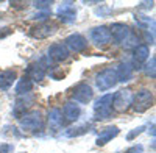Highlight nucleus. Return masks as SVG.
Segmentation results:
<instances>
[{
    "label": "nucleus",
    "instance_id": "1",
    "mask_svg": "<svg viewBox=\"0 0 156 153\" xmlns=\"http://www.w3.org/2000/svg\"><path fill=\"white\" fill-rule=\"evenodd\" d=\"M19 120H20V126L27 131H37V130L44 128L42 112L37 111V109H31L28 112H25Z\"/></svg>",
    "mask_w": 156,
    "mask_h": 153
},
{
    "label": "nucleus",
    "instance_id": "2",
    "mask_svg": "<svg viewBox=\"0 0 156 153\" xmlns=\"http://www.w3.org/2000/svg\"><path fill=\"white\" fill-rule=\"evenodd\" d=\"M133 97L134 94L129 91V89H120L112 95L111 100V108L115 112H125L129 106L133 105Z\"/></svg>",
    "mask_w": 156,
    "mask_h": 153
},
{
    "label": "nucleus",
    "instance_id": "3",
    "mask_svg": "<svg viewBox=\"0 0 156 153\" xmlns=\"http://www.w3.org/2000/svg\"><path fill=\"white\" fill-rule=\"evenodd\" d=\"M111 100H112V94H105L98 100H95V103H94V119L95 120H105L111 117V112H112Z\"/></svg>",
    "mask_w": 156,
    "mask_h": 153
},
{
    "label": "nucleus",
    "instance_id": "4",
    "mask_svg": "<svg viewBox=\"0 0 156 153\" xmlns=\"http://www.w3.org/2000/svg\"><path fill=\"white\" fill-rule=\"evenodd\" d=\"M95 84L101 92L112 89L117 84V76H115L114 69H103L101 72H98L95 76Z\"/></svg>",
    "mask_w": 156,
    "mask_h": 153
},
{
    "label": "nucleus",
    "instance_id": "5",
    "mask_svg": "<svg viewBox=\"0 0 156 153\" xmlns=\"http://www.w3.org/2000/svg\"><path fill=\"white\" fill-rule=\"evenodd\" d=\"M153 106V92L148 89H140L133 97V108L136 112H144Z\"/></svg>",
    "mask_w": 156,
    "mask_h": 153
},
{
    "label": "nucleus",
    "instance_id": "6",
    "mask_svg": "<svg viewBox=\"0 0 156 153\" xmlns=\"http://www.w3.org/2000/svg\"><path fill=\"white\" fill-rule=\"evenodd\" d=\"M58 30V25L55 22H41L34 25V27L30 28V36L34 37V39H45V37H50L55 31Z\"/></svg>",
    "mask_w": 156,
    "mask_h": 153
},
{
    "label": "nucleus",
    "instance_id": "7",
    "mask_svg": "<svg viewBox=\"0 0 156 153\" xmlns=\"http://www.w3.org/2000/svg\"><path fill=\"white\" fill-rule=\"evenodd\" d=\"M150 56V48L147 44H137L134 47V52H133V61H131V67L133 70H140L144 67V64L147 62Z\"/></svg>",
    "mask_w": 156,
    "mask_h": 153
},
{
    "label": "nucleus",
    "instance_id": "8",
    "mask_svg": "<svg viewBox=\"0 0 156 153\" xmlns=\"http://www.w3.org/2000/svg\"><path fill=\"white\" fill-rule=\"evenodd\" d=\"M94 97V92H92V87H90L87 83H80L76 84L73 92H72V98L75 103H81V105H86L89 103Z\"/></svg>",
    "mask_w": 156,
    "mask_h": 153
},
{
    "label": "nucleus",
    "instance_id": "9",
    "mask_svg": "<svg viewBox=\"0 0 156 153\" xmlns=\"http://www.w3.org/2000/svg\"><path fill=\"white\" fill-rule=\"evenodd\" d=\"M89 37L95 45L103 47L111 42V34H109V28L105 25H100V27H94L89 31Z\"/></svg>",
    "mask_w": 156,
    "mask_h": 153
},
{
    "label": "nucleus",
    "instance_id": "10",
    "mask_svg": "<svg viewBox=\"0 0 156 153\" xmlns=\"http://www.w3.org/2000/svg\"><path fill=\"white\" fill-rule=\"evenodd\" d=\"M109 34H111V39L114 41V44H123L129 34H131V30H129L128 25L122 23V22H115L112 23V27L109 28Z\"/></svg>",
    "mask_w": 156,
    "mask_h": 153
},
{
    "label": "nucleus",
    "instance_id": "11",
    "mask_svg": "<svg viewBox=\"0 0 156 153\" xmlns=\"http://www.w3.org/2000/svg\"><path fill=\"white\" fill-rule=\"evenodd\" d=\"M64 45L67 47V50H72L75 53H81L87 48V41L86 37L80 33H72L66 37V41H64Z\"/></svg>",
    "mask_w": 156,
    "mask_h": 153
},
{
    "label": "nucleus",
    "instance_id": "12",
    "mask_svg": "<svg viewBox=\"0 0 156 153\" xmlns=\"http://www.w3.org/2000/svg\"><path fill=\"white\" fill-rule=\"evenodd\" d=\"M34 101V97L31 94H27V95H19L14 106H12V116L16 119H20L25 112H28V109L31 108Z\"/></svg>",
    "mask_w": 156,
    "mask_h": 153
},
{
    "label": "nucleus",
    "instance_id": "13",
    "mask_svg": "<svg viewBox=\"0 0 156 153\" xmlns=\"http://www.w3.org/2000/svg\"><path fill=\"white\" fill-rule=\"evenodd\" d=\"M56 14H58V17L62 23H72L76 19V9H75L72 2H64V3L59 5Z\"/></svg>",
    "mask_w": 156,
    "mask_h": 153
},
{
    "label": "nucleus",
    "instance_id": "14",
    "mask_svg": "<svg viewBox=\"0 0 156 153\" xmlns=\"http://www.w3.org/2000/svg\"><path fill=\"white\" fill-rule=\"evenodd\" d=\"M48 59L51 61H55V62H61L64 59H67L69 58V50L67 47L61 44V42H56V44H51L48 47V55H47Z\"/></svg>",
    "mask_w": 156,
    "mask_h": 153
},
{
    "label": "nucleus",
    "instance_id": "15",
    "mask_svg": "<svg viewBox=\"0 0 156 153\" xmlns=\"http://www.w3.org/2000/svg\"><path fill=\"white\" fill-rule=\"evenodd\" d=\"M61 114H62V119L64 122H75L78 120L81 114V108L78 103L75 101H67V103H64L62 109H61Z\"/></svg>",
    "mask_w": 156,
    "mask_h": 153
},
{
    "label": "nucleus",
    "instance_id": "16",
    "mask_svg": "<svg viewBox=\"0 0 156 153\" xmlns=\"http://www.w3.org/2000/svg\"><path fill=\"white\" fill-rule=\"evenodd\" d=\"M114 72H115V76H117V81H120V83L131 81L133 75H134V70H133L129 62H120V64L114 69Z\"/></svg>",
    "mask_w": 156,
    "mask_h": 153
},
{
    "label": "nucleus",
    "instance_id": "17",
    "mask_svg": "<svg viewBox=\"0 0 156 153\" xmlns=\"http://www.w3.org/2000/svg\"><path fill=\"white\" fill-rule=\"evenodd\" d=\"M117 134H119V128H117V126H114V125L106 126V128H103V130L100 131V134L97 136L95 144H97L98 147H101V145L108 144L109 141H112V139H114Z\"/></svg>",
    "mask_w": 156,
    "mask_h": 153
},
{
    "label": "nucleus",
    "instance_id": "18",
    "mask_svg": "<svg viewBox=\"0 0 156 153\" xmlns=\"http://www.w3.org/2000/svg\"><path fill=\"white\" fill-rule=\"evenodd\" d=\"M64 123L66 122H64V119H62V114H61L59 108H53L48 112V125H50L51 131H59Z\"/></svg>",
    "mask_w": 156,
    "mask_h": 153
},
{
    "label": "nucleus",
    "instance_id": "19",
    "mask_svg": "<svg viewBox=\"0 0 156 153\" xmlns=\"http://www.w3.org/2000/svg\"><path fill=\"white\" fill-rule=\"evenodd\" d=\"M16 80H17L16 70H3V72H0V89H2V91H8V89L14 84Z\"/></svg>",
    "mask_w": 156,
    "mask_h": 153
},
{
    "label": "nucleus",
    "instance_id": "20",
    "mask_svg": "<svg viewBox=\"0 0 156 153\" xmlns=\"http://www.w3.org/2000/svg\"><path fill=\"white\" fill-rule=\"evenodd\" d=\"M27 76L34 83V81H42L45 76V69L39 64V62H34V64H30L27 69Z\"/></svg>",
    "mask_w": 156,
    "mask_h": 153
},
{
    "label": "nucleus",
    "instance_id": "21",
    "mask_svg": "<svg viewBox=\"0 0 156 153\" xmlns=\"http://www.w3.org/2000/svg\"><path fill=\"white\" fill-rule=\"evenodd\" d=\"M33 86H34V83L28 78L27 75H23L22 78L17 81V84H16V94L17 95H27V94L31 92Z\"/></svg>",
    "mask_w": 156,
    "mask_h": 153
},
{
    "label": "nucleus",
    "instance_id": "22",
    "mask_svg": "<svg viewBox=\"0 0 156 153\" xmlns=\"http://www.w3.org/2000/svg\"><path fill=\"white\" fill-rule=\"evenodd\" d=\"M89 130H90V123H81V125L72 126V128H67L66 133H64V136L66 137H76V136L86 134Z\"/></svg>",
    "mask_w": 156,
    "mask_h": 153
},
{
    "label": "nucleus",
    "instance_id": "23",
    "mask_svg": "<svg viewBox=\"0 0 156 153\" xmlns=\"http://www.w3.org/2000/svg\"><path fill=\"white\" fill-rule=\"evenodd\" d=\"M34 8L36 9H45V11H50L51 5H53V2H48V0H39V2H33Z\"/></svg>",
    "mask_w": 156,
    "mask_h": 153
},
{
    "label": "nucleus",
    "instance_id": "24",
    "mask_svg": "<svg viewBox=\"0 0 156 153\" xmlns=\"http://www.w3.org/2000/svg\"><path fill=\"white\" fill-rule=\"evenodd\" d=\"M154 64H156V58L151 56L150 62H147V66H145V73L150 76V78H154Z\"/></svg>",
    "mask_w": 156,
    "mask_h": 153
},
{
    "label": "nucleus",
    "instance_id": "25",
    "mask_svg": "<svg viewBox=\"0 0 156 153\" xmlns=\"http://www.w3.org/2000/svg\"><path fill=\"white\" fill-rule=\"evenodd\" d=\"M5 128H6V130H3V134H5V136H6V134H11V136H16V137H22V133H19V131H17L16 126L6 125Z\"/></svg>",
    "mask_w": 156,
    "mask_h": 153
},
{
    "label": "nucleus",
    "instance_id": "26",
    "mask_svg": "<svg viewBox=\"0 0 156 153\" xmlns=\"http://www.w3.org/2000/svg\"><path fill=\"white\" fill-rule=\"evenodd\" d=\"M145 130V126H137V128H134L131 133H128V136H126V139H128V141H133V139L137 136V134H140L142 131H144Z\"/></svg>",
    "mask_w": 156,
    "mask_h": 153
},
{
    "label": "nucleus",
    "instance_id": "27",
    "mask_svg": "<svg viewBox=\"0 0 156 153\" xmlns=\"http://www.w3.org/2000/svg\"><path fill=\"white\" fill-rule=\"evenodd\" d=\"M123 153H144V145L136 144V145H133V147H129L128 150H125Z\"/></svg>",
    "mask_w": 156,
    "mask_h": 153
},
{
    "label": "nucleus",
    "instance_id": "28",
    "mask_svg": "<svg viewBox=\"0 0 156 153\" xmlns=\"http://www.w3.org/2000/svg\"><path fill=\"white\" fill-rule=\"evenodd\" d=\"M14 151V145L12 144H2L0 145V153H12Z\"/></svg>",
    "mask_w": 156,
    "mask_h": 153
},
{
    "label": "nucleus",
    "instance_id": "29",
    "mask_svg": "<svg viewBox=\"0 0 156 153\" xmlns=\"http://www.w3.org/2000/svg\"><path fill=\"white\" fill-rule=\"evenodd\" d=\"M11 33H12V30L9 27H2V28H0V39H3V37L9 36Z\"/></svg>",
    "mask_w": 156,
    "mask_h": 153
},
{
    "label": "nucleus",
    "instance_id": "30",
    "mask_svg": "<svg viewBox=\"0 0 156 153\" xmlns=\"http://www.w3.org/2000/svg\"><path fill=\"white\" fill-rule=\"evenodd\" d=\"M153 5H154V2H145V3H140V6H142V8H153Z\"/></svg>",
    "mask_w": 156,
    "mask_h": 153
}]
</instances>
